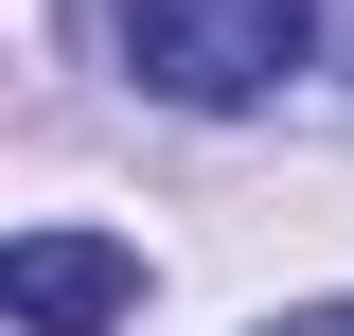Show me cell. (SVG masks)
I'll list each match as a JSON object with an SVG mask.
<instances>
[{
	"instance_id": "1",
	"label": "cell",
	"mask_w": 354,
	"mask_h": 336,
	"mask_svg": "<svg viewBox=\"0 0 354 336\" xmlns=\"http://www.w3.org/2000/svg\"><path fill=\"white\" fill-rule=\"evenodd\" d=\"M319 0H124V71L160 106H266V88L301 71Z\"/></svg>"
},
{
	"instance_id": "2",
	"label": "cell",
	"mask_w": 354,
	"mask_h": 336,
	"mask_svg": "<svg viewBox=\"0 0 354 336\" xmlns=\"http://www.w3.org/2000/svg\"><path fill=\"white\" fill-rule=\"evenodd\" d=\"M142 301V248H106V230H18L0 248V319L18 336H106Z\"/></svg>"
},
{
	"instance_id": "3",
	"label": "cell",
	"mask_w": 354,
	"mask_h": 336,
	"mask_svg": "<svg viewBox=\"0 0 354 336\" xmlns=\"http://www.w3.org/2000/svg\"><path fill=\"white\" fill-rule=\"evenodd\" d=\"M283 336H354V301H337V319H283Z\"/></svg>"
}]
</instances>
